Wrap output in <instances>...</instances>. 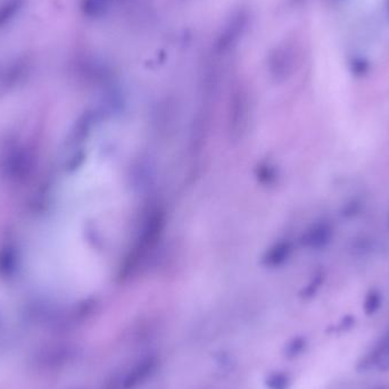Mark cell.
I'll list each match as a JSON object with an SVG mask.
<instances>
[{"label":"cell","mask_w":389,"mask_h":389,"mask_svg":"<svg viewBox=\"0 0 389 389\" xmlns=\"http://www.w3.org/2000/svg\"><path fill=\"white\" fill-rule=\"evenodd\" d=\"M372 369H377L383 372L389 370V330L381 337V340L357 363L359 371H369Z\"/></svg>","instance_id":"obj_1"},{"label":"cell","mask_w":389,"mask_h":389,"mask_svg":"<svg viewBox=\"0 0 389 389\" xmlns=\"http://www.w3.org/2000/svg\"><path fill=\"white\" fill-rule=\"evenodd\" d=\"M24 0H6L0 5V28L6 25L23 7Z\"/></svg>","instance_id":"obj_2"},{"label":"cell","mask_w":389,"mask_h":389,"mask_svg":"<svg viewBox=\"0 0 389 389\" xmlns=\"http://www.w3.org/2000/svg\"><path fill=\"white\" fill-rule=\"evenodd\" d=\"M381 305V294L375 290H372L366 296V301H364V312L366 316H372L375 314L379 307Z\"/></svg>","instance_id":"obj_3"},{"label":"cell","mask_w":389,"mask_h":389,"mask_svg":"<svg viewBox=\"0 0 389 389\" xmlns=\"http://www.w3.org/2000/svg\"><path fill=\"white\" fill-rule=\"evenodd\" d=\"M379 1L381 0H357V4L360 5L361 8L369 11V9H373V7L377 6Z\"/></svg>","instance_id":"obj_4"},{"label":"cell","mask_w":389,"mask_h":389,"mask_svg":"<svg viewBox=\"0 0 389 389\" xmlns=\"http://www.w3.org/2000/svg\"><path fill=\"white\" fill-rule=\"evenodd\" d=\"M353 325H354V319H352V318H345V319L340 322V325L337 327V330L345 331L349 329V328L353 327Z\"/></svg>","instance_id":"obj_5"}]
</instances>
